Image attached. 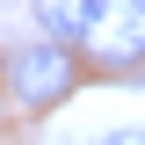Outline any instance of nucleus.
Returning <instances> with one entry per match:
<instances>
[{
  "label": "nucleus",
  "instance_id": "1",
  "mask_svg": "<svg viewBox=\"0 0 145 145\" xmlns=\"http://www.w3.org/2000/svg\"><path fill=\"white\" fill-rule=\"evenodd\" d=\"M72 51H51V44H29V51H15V65H7V94H15L22 109H51L72 94Z\"/></svg>",
  "mask_w": 145,
  "mask_h": 145
},
{
  "label": "nucleus",
  "instance_id": "4",
  "mask_svg": "<svg viewBox=\"0 0 145 145\" xmlns=\"http://www.w3.org/2000/svg\"><path fill=\"white\" fill-rule=\"evenodd\" d=\"M102 145H145V131H116V138H102Z\"/></svg>",
  "mask_w": 145,
  "mask_h": 145
},
{
  "label": "nucleus",
  "instance_id": "2",
  "mask_svg": "<svg viewBox=\"0 0 145 145\" xmlns=\"http://www.w3.org/2000/svg\"><path fill=\"white\" fill-rule=\"evenodd\" d=\"M87 51L102 58V65H138V58H145V0H138V7H102Z\"/></svg>",
  "mask_w": 145,
  "mask_h": 145
},
{
  "label": "nucleus",
  "instance_id": "3",
  "mask_svg": "<svg viewBox=\"0 0 145 145\" xmlns=\"http://www.w3.org/2000/svg\"><path fill=\"white\" fill-rule=\"evenodd\" d=\"M94 22H102V0H44L36 7V29H44L51 51H80L94 36Z\"/></svg>",
  "mask_w": 145,
  "mask_h": 145
}]
</instances>
